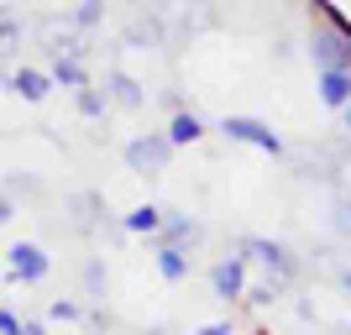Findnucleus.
<instances>
[{"label":"nucleus","instance_id":"nucleus-4","mask_svg":"<svg viewBox=\"0 0 351 335\" xmlns=\"http://www.w3.org/2000/svg\"><path fill=\"white\" fill-rule=\"evenodd\" d=\"M210 293L215 299H241L247 293V257H220L215 267H210Z\"/></svg>","mask_w":351,"mask_h":335},{"label":"nucleus","instance_id":"nucleus-2","mask_svg":"<svg viewBox=\"0 0 351 335\" xmlns=\"http://www.w3.org/2000/svg\"><path fill=\"white\" fill-rule=\"evenodd\" d=\"M5 273H11L16 283H43L47 277V251L37 247V241H11V247H5Z\"/></svg>","mask_w":351,"mask_h":335},{"label":"nucleus","instance_id":"nucleus-12","mask_svg":"<svg viewBox=\"0 0 351 335\" xmlns=\"http://www.w3.org/2000/svg\"><path fill=\"white\" fill-rule=\"evenodd\" d=\"M53 84L84 89V63H79V58H58V63H53Z\"/></svg>","mask_w":351,"mask_h":335},{"label":"nucleus","instance_id":"nucleus-3","mask_svg":"<svg viewBox=\"0 0 351 335\" xmlns=\"http://www.w3.org/2000/svg\"><path fill=\"white\" fill-rule=\"evenodd\" d=\"M168 152H173L168 136H136V142H126V168L158 173V168H168Z\"/></svg>","mask_w":351,"mask_h":335},{"label":"nucleus","instance_id":"nucleus-15","mask_svg":"<svg viewBox=\"0 0 351 335\" xmlns=\"http://www.w3.org/2000/svg\"><path fill=\"white\" fill-rule=\"evenodd\" d=\"M79 110H84V116H100V110H105V100L95 95V89H79Z\"/></svg>","mask_w":351,"mask_h":335},{"label":"nucleus","instance_id":"nucleus-13","mask_svg":"<svg viewBox=\"0 0 351 335\" xmlns=\"http://www.w3.org/2000/svg\"><path fill=\"white\" fill-rule=\"evenodd\" d=\"M110 95H116L121 105H142V89H136L126 73H110Z\"/></svg>","mask_w":351,"mask_h":335},{"label":"nucleus","instance_id":"nucleus-11","mask_svg":"<svg viewBox=\"0 0 351 335\" xmlns=\"http://www.w3.org/2000/svg\"><path fill=\"white\" fill-rule=\"evenodd\" d=\"M162 225H168V215H162L158 204H142V210L126 215V231H136V236H152V231H162Z\"/></svg>","mask_w":351,"mask_h":335},{"label":"nucleus","instance_id":"nucleus-9","mask_svg":"<svg viewBox=\"0 0 351 335\" xmlns=\"http://www.w3.org/2000/svg\"><path fill=\"white\" fill-rule=\"evenodd\" d=\"M199 132H205L199 116H194V110H178V116L168 121V132H162V136H168L173 147H184V142H199Z\"/></svg>","mask_w":351,"mask_h":335},{"label":"nucleus","instance_id":"nucleus-10","mask_svg":"<svg viewBox=\"0 0 351 335\" xmlns=\"http://www.w3.org/2000/svg\"><path fill=\"white\" fill-rule=\"evenodd\" d=\"M158 273L168 277V283L189 277V257H184V247H168V241H162V247H158Z\"/></svg>","mask_w":351,"mask_h":335},{"label":"nucleus","instance_id":"nucleus-16","mask_svg":"<svg viewBox=\"0 0 351 335\" xmlns=\"http://www.w3.org/2000/svg\"><path fill=\"white\" fill-rule=\"evenodd\" d=\"M0 335H27V320H16L11 309H0Z\"/></svg>","mask_w":351,"mask_h":335},{"label":"nucleus","instance_id":"nucleus-7","mask_svg":"<svg viewBox=\"0 0 351 335\" xmlns=\"http://www.w3.org/2000/svg\"><path fill=\"white\" fill-rule=\"evenodd\" d=\"M320 100L346 110L351 105V69H320Z\"/></svg>","mask_w":351,"mask_h":335},{"label":"nucleus","instance_id":"nucleus-8","mask_svg":"<svg viewBox=\"0 0 351 335\" xmlns=\"http://www.w3.org/2000/svg\"><path fill=\"white\" fill-rule=\"evenodd\" d=\"M47 84H53V79L37 73V69H16L11 73V89L21 95V100H47Z\"/></svg>","mask_w":351,"mask_h":335},{"label":"nucleus","instance_id":"nucleus-18","mask_svg":"<svg viewBox=\"0 0 351 335\" xmlns=\"http://www.w3.org/2000/svg\"><path fill=\"white\" fill-rule=\"evenodd\" d=\"M341 288H346V299H351V273H341Z\"/></svg>","mask_w":351,"mask_h":335},{"label":"nucleus","instance_id":"nucleus-19","mask_svg":"<svg viewBox=\"0 0 351 335\" xmlns=\"http://www.w3.org/2000/svg\"><path fill=\"white\" fill-rule=\"evenodd\" d=\"M341 116H346V126H351V105H346V110H341Z\"/></svg>","mask_w":351,"mask_h":335},{"label":"nucleus","instance_id":"nucleus-1","mask_svg":"<svg viewBox=\"0 0 351 335\" xmlns=\"http://www.w3.org/2000/svg\"><path fill=\"white\" fill-rule=\"evenodd\" d=\"M220 132L231 136V142H247V147H257V152H267V158H278V152H283L278 132L263 126V121H252V116H226V121H220Z\"/></svg>","mask_w":351,"mask_h":335},{"label":"nucleus","instance_id":"nucleus-6","mask_svg":"<svg viewBox=\"0 0 351 335\" xmlns=\"http://www.w3.org/2000/svg\"><path fill=\"white\" fill-rule=\"evenodd\" d=\"M241 257H257V262H267V267H273V273H278V283H289V277L299 273V262H293L289 251H283L278 241H263V236H252Z\"/></svg>","mask_w":351,"mask_h":335},{"label":"nucleus","instance_id":"nucleus-17","mask_svg":"<svg viewBox=\"0 0 351 335\" xmlns=\"http://www.w3.org/2000/svg\"><path fill=\"white\" fill-rule=\"evenodd\" d=\"M199 335H231V325H226V320H215V325H205Z\"/></svg>","mask_w":351,"mask_h":335},{"label":"nucleus","instance_id":"nucleus-14","mask_svg":"<svg viewBox=\"0 0 351 335\" xmlns=\"http://www.w3.org/2000/svg\"><path fill=\"white\" fill-rule=\"evenodd\" d=\"M47 320H63V325H73V320H79V304H69V299H58V304L47 309Z\"/></svg>","mask_w":351,"mask_h":335},{"label":"nucleus","instance_id":"nucleus-5","mask_svg":"<svg viewBox=\"0 0 351 335\" xmlns=\"http://www.w3.org/2000/svg\"><path fill=\"white\" fill-rule=\"evenodd\" d=\"M309 53H315V63H320V69H351V37H346L341 27L315 32V37H309Z\"/></svg>","mask_w":351,"mask_h":335}]
</instances>
